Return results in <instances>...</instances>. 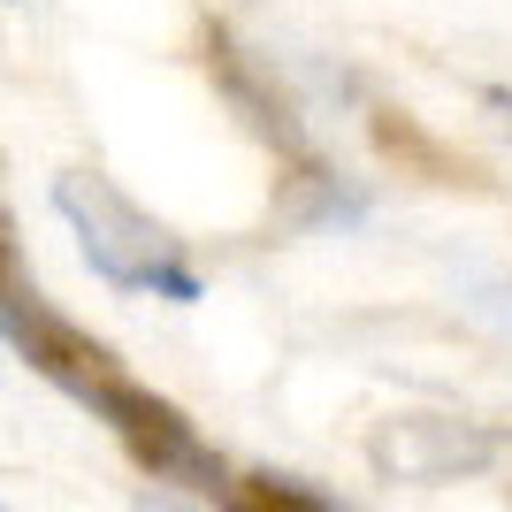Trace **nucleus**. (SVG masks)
<instances>
[{
  "mask_svg": "<svg viewBox=\"0 0 512 512\" xmlns=\"http://www.w3.org/2000/svg\"><path fill=\"white\" fill-rule=\"evenodd\" d=\"M54 214L69 222L85 268L123 291V299H169V306H199L207 299V276H199L184 245H176L161 222H153L138 199H123L107 176H54Z\"/></svg>",
  "mask_w": 512,
  "mask_h": 512,
  "instance_id": "1",
  "label": "nucleus"
},
{
  "mask_svg": "<svg viewBox=\"0 0 512 512\" xmlns=\"http://www.w3.org/2000/svg\"><path fill=\"white\" fill-rule=\"evenodd\" d=\"M505 459V436L467 413H390L367 436V467L383 482H413V490H444V482H474Z\"/></svg>",
  "mask_w": 512,
  "mask_h": 512,
  "instance_id": "2",
  "label": "nucleus"
},
{
  "mask_svg": "<svg viewBox=\"0 0 512 512\" xmlns=\"http://www.w3.org/2000/svg\"><path fill=\"white\" fill-rule=\"evenodd\" d=\"M69 398H85V406L100 413V421L115 428L130 451H138V467H146V474H161V482H192V490H207V497L222 490V459L192 436V421H184L176 406H161V398H146V390L115 383L107 367L77 375V383H69Z\"/></svg>",
  "mask_w": 512,
  "mask_h": 512,
  "instance_id": "3",
  "label": "nucleus"
},
{
  "mask_svg": "<svg viewBox=\"0 0 512 512\" xmlns=\"http://www.w3.org/2000/svg\"><path fill=\"white\" fill-rule=\"evenodd\" d=\"M299 192L283 207V222L299 237H329V230H367L375 222V192H367L360 176H337V169H321V161H299Z\"/></svg>",
  "mask_w": 512,
  "mask_h": 512,
  "instance_id": "4",
  "label": "nucleus"
},
{
  "mask_svg": "<svg viewBox=\"0 0 512 512\" xmlns=\"http://www.w3.org/2000/svg\"><path fill=\"white\" fill-rule=\"evenodd\" d=\"M459 306L474 321H490L497 337H512V276H490V268H467L459 276Z\"/></svg>",
  "mask_w": 512,
  "mask_h": 512,
  "instance_id": "5",
  "label": "nucleus"
},
{
  "mask_svg": "<svg viewBox=\"0 0 512 512\" xmlns=\"http://www.w3.org/2000/svg\"><path fill=\"white\" fill-rule=\"evenodd\" d=\"M482 107H497V123L512 130V85H482Z\"/></svg>",
  "mask_w": 512,
  "mask_h": 512,
  "instance_id": "6",
  "label": "nucleus"
}]
</instances>
